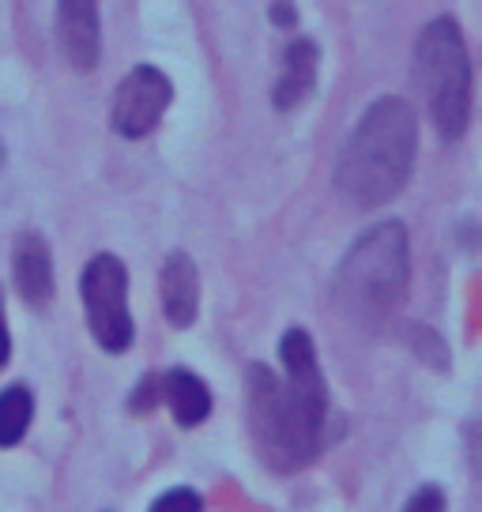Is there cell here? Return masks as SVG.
Returning <instances> with one entry per match:
<instances>
[{
  "mask_svg": "<svg viewBox=\"0 0 482 512\" xmlns=\"http://www.w3.org/2000/svg\"><path fill=\"white\" fill-rule=\"evenodd\" d=\"M279 354L287 381L272 377V369L253 366V437L264 464L275 471H294L321 452L328 392L309 332L290 328L279 343Z\"/></svg>",
  "mask_w": 482,
  "mask_h": 512,
  "instance_id": "obj_1",
  "label": "cell"
},
{
  "mask_svg": "<svg viewBox=\"0 0 482 512\" xmlns=\"http://www.w3.org/2000/svg\"><path fill=\"white\" fill-rule=\"evenodd\" d=\"M418 151V117L403 98H377L358 121L336 166L339 192L358 208H377L407 185Z\"/></svg>",
  "mask_w": 482,
  "mask_h": 512,
  "instance_id": "obj_2",
  "label": "cell"
},
{
  "mask_svg": "<svg viewBox=\"0 0 482 512\" xmlns=\"http://www.w3.org/2000/svg\"><path fill=\"white\" fill-rule=\"evenodd\" d=\"M407 279V230L403 223H381L343 256L336 272V302L351 324L377 328L400 309Z\"/></svg>",
  "mask_w": 482,
  "mask_h": 512,
  "instance_id": "obj_3",
  "label": "cell"
},
{
  "mask_svg": "<svg viewBox=\"0 0 482 512\" xmlns=\"http://www.w3.org/2000/svg\"><path fill=\"white\" fill-rule=\"evenodd\" d=\"M415 83L426 98L437 132L445 140H460L471 117V61L464 34L452 19H434L418 34Z\"/></svg>",
  "mask_w": 482,
  "mask_h": 512,
  "instance_id": "obj_4",
  "label": "cell"
},
{
  "mask_svg": "<svg viewBox=\"0 0 482 512\" xmlns=\"http://www.w3.org/2000/svg\"><path fill=\"white\" fill-rule=\"evenodd\" d=\"M83 309L95 339L106 351L121 354L132 343V317H129V272L117 256H95L80 279Z\"/></svg>",
  "mask_w": 482,
  "mask_h": 512,
  "instance_id": "obj_5",
  "label": "cell"
},
{
  "mask_svg": "<svg viewBox=\"0 0 482 512\" xmlns=\"http://www.w3.org/2000/svg\"><path fill=\"white\" fill-rule=\"evenodd\" d=\"M170 98H174V87L159 68H151V64L132 68L129 80L121 83L117 95H113V128L129 140H140L162 121Z\"/></svg>",
  "mask_w": 482,
  "mask_h": 512,
  "instance_id": "obj_6",
  "label": "cell"
},
{
  "mask_svg": "<svg viewBox=\"0 0 482 512\" xmlns=\"http://www.w3.org/2000/svg\"><path fill=\"white\" fill-rule=\"evenodd\" d=\"M57 42L80 72H91L102 53L98 0H57Z\"/></svg>",
  "mask_w": 482,
  "mask_h": 512,
  "instance_id": "obj_7",
  "label": "cell"
},
{
  "mask_svg": "<svg viewBox=\"0 0 482 512\" xmlns=\"http://www.w3.org/2000/svg\"><path fill=\"white\" fill-rule=\"evenodd\" d=\"M16 287L27 305H49L53 298V256L42 234H23L16 241Z\"/></svg>",
  "mask_w": 482,
  "mask_h": 512,
  "instance_id": "obj_8",
  "label": "cell"
},
{
  "mask_svg": "<svg viewBox=\"0 0 482 512\" xmlns=\"http://www.w3.org/2000/svg\"><path fill=\"white\" fill-rule=\"evenodd\" d=\"M162 309L177 328H189L200 309V275L185 253H174L162 268Z\"/></svg>",
  "mask_w": 482,
  "mask_h": 512,
  "instance_id": "obj_9",
  "label": "cell"
},
{
  "mask_svg": "<svg viewBox=\"0 0 482 512\" xmlns=\"http://www.w3.org/2000/svg\"><path fill=\"white\" fill-rule=\"evenodd\" d=\"M317 80V46L302 38L287 49V61H283V76L275 83V106L279 110H294L298 102H306Z\"/></svg>",
  "mask_w": 482,
  "mask_h": 512,
  "instance_id": "obj_10",
  "label": "cell"
},
{
  "mask_svg": "<svg viewBox=\"0 0 482 512\" xmlns=\"http://www.w3.org/2000/svg\"><path fill=\"white\" fill-rule=\"evenodd\" d=\"M162 396H166V403H170L177 426H200V422L211 415L208 384L200 381L196 373H189V369H174V373H166V381H162Z\"/></svg>",
  "mask_w": 482,
  "mask_h": 512,
  "instance_id": "obj_11",
  "label": "cell"
},
{
  "mask_svg": "<svg viewBox=\"0 0 482 512\" xmlns=\"http://www.w3.org/2000/svg\"><path fill=\"white\" fill-rule=\"evenodd\" d=\"M34 418V396L23 384H12L0 392V448H12L23 441V433Z\"/></svg>",
  "mask_w": 482,
  "mask_h": 512,
  "instance_id": "obj_12",
  "label": "cell"
},
{
  "mask_svg": "<svg viewBox=\"0 0 482 512\" xmlns=\"http://www.w3.org/2000/svg\"><path fill=\"white\" fill-rule=\"evenodd\" d=\"M151 512H204V505L193 490H170L151 505Z\"/></svg>",
  "mask_w": 482,
  "mask_h": 512,
  "instance_id": "obj_13",
  "label": "cell"
},
{
  "mask_svg": "<svg viewBox=\"0 0 482 512\" xmlns=\"http://www.w3.org/2000/svg\"><path fill=\"white\" fill-rule=\"evenodd\" d=\"M403 512H445V494H441L437 486H422V490L407 501Z\"/></svg>",
  "mask_w": 482,
  "mask_h": 512,
  "instance_id": "obj_14",
  "label": "cell"
},
{
  "mask_svg": "<svg viewBox=\"0 0 482 512\" xmlns=\"http://www.w3.org/2000/svg\"><path fill=\"white\" fill-rule=\"evenodd\" d=\"M159 396H162V381L144 377V381H140V392H136V400H132V411H151V407L159 403Z\"/></svg>",
  "mask_w": 482,
  "mask_h": 512,
  "instance_id": "obj_15",
  "label": "cell"
},
{
  "mask_svg": "<svg viewBox=\"0 0 482 512\" xmlns=\"http://www.w3.org/2000/svg\"><path fill=\"white\" fill-rule=\"evenodd\" d=\"M272 19L279 27H290L294 23V8H290L287 0H279V4H272Z\"/></svg>",
  "mask_w": 482,
  "mask_h": 512,
  "instance_id": "obj_16",
  "label": "cell"
},
{
  "mask_svg": "<svg viewBox=\"0 0 482 512\" xmlns=\"http://www.w3.org/2000/svg\"><path fill=\"white\" fill-rule=\"evenodd\" d=\"M8 351H12V343H8V328H4V298H0V369L8 362Z\"/></svg>",
  "mask_w": 482,
  "mask_h": 512,
  "instance_id": "obj_17",
  "label": "cell"
}]
</instances>
